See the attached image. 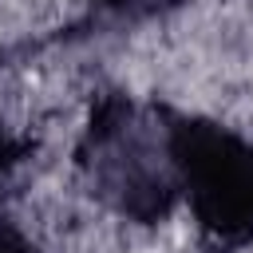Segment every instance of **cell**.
I'll use <instances>...</instances> for the list:
<instances>
[{"label":"cell","instance_id":"cell-4","mask_svg":"<svg viewBox=\"0 0 253 253\" xmlns=\"http://www.w3.org/2000/svg\"><path fill=\"white\" fill-rule=\"evenodd\" d=\"M28 150H32V142H28V138H12V134L4 130V119H0V198H4L16 166L28 158Z\"/></svg>","mask_w":253,"mask_h":253},{"label":"cell","instance_id":"cell-5","mask_svg":"<svg viewBox=\"0 0 253 253\" xmlns=\"http://www.w3.org/2000/svg\"><path fill=\"white\" fill-rule=\"evenodd\" d=\"M0 253H40V245L20 225H12L8 217H0Z\"/></svg>","mask_w":253,"mask_h":253},{"label":"cell","instance_id":"cell-1","mask_svg":"<svg viewBox=\"0 0 253 253\" xmlns=\"http://www.w3.org/2000/svg\"><path fill=\"white\" fill-rule=\"evenodd\" d=\"M83 190L134 225H162L178 198V170L162 123V103H138L126 91H99L75 142Z\"/></svg>","mask_w":253,"mask_h":253},{"label":"cell","instance_id":"cell-3","mask_svg":"<svg viewBox=\"0 0 253 253\" xmlns=\"http://www.w3.org/2000/svg\"><path fill=\"white\" fill-rule=\"evenodd\" d=\"M103 16L111 20H126V24H138V20H150V16H162L186 0H91Z\"/></svg>","mask_w":253,"mask_h":253},{"label":"cell","instance_id":"cell-2","mask_svg":"<svg viewBox=\"0 0 253 253\" xmlns=\"http://www.w3.org/2000/svg\"><path fill=\"white\" fill-rule=\"evenodd\" d=\"M162 123L198 237L213 253L253 245V138L210 115H186L162 103Z\"/></svg>","mask_w":253,"mask_h":253}]
</instances>
